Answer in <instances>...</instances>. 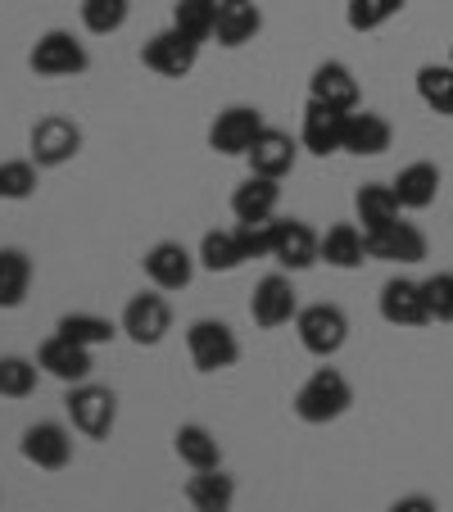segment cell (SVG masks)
Instances as JSON below:
<instances>
[{
    "label": "cell",
    "mask_w": 453,
    "mask_h": 512,
    "mask_svg": "<svg viewBox=\"0 0 453 512\" xmlns=\"http://www.w3.org/2000/svg\"><path fill=\"white\" fill-rule=\"evenodd\" d=\"M349 404H354V390H349V381L340 377L336 368H318L304 386H299L295 395V417L309 426H327L336 422V417L349 413Z\"/></svg>",
    "instance_id": "obj_1"
},
{
    "label": "cell",
    "mask_w": 453,
    "mask_h": 512,
    "mask_svg": "<svg viewBox=\"0 0 453 512\" xmlns=\"http://www.w3.org/2000/svg\"><path fill=\"white\" fill-rule=\"evenodd\" d=\"M64 413H68V422H73V431H82L87 440H105L118 422V399H114V390L82 381V386H68Z\"/></svg>",
    "instance_id": "obj_2"
},
{
    "label": "cell",
    "mask_w": 453,
    "mask_h": 512,
    "mask_svg": "<svg viewBox=\"0 0 453 512\" xmlns=\"http://www.w3.org/2000/svg\"><path fill=\"white\" fill-rule=\"evenodd\" d=\"M186 349H191L195 372H227L241 358V340L227 322L218 318H200L186 327Z\"/></svg>",
    "instance_id": "obj_3"
},
{
    "label": "cell",
    "mask_w": 453,
    "mask_h": 512,
    "mask_svg": "<svg viewBox=\"0 0 453 512\" xmlns=\"http://www.w3.org/2000/svg\"><path fill=\"white\" fill-rule=\"evenodd\" d=\"M87 64H91L87 46L64 28H50L46 37H37V46L28 55V68L37 78H78V73H87Z\"/></svg>",
    "instance_id": "obj_4"
},
{
    "label": "cell",
    "mask_w": 453,
    "mask_h": 512,
    "mask_svg": "<svg viewBox=\"0 0 453 512\" xmlns=\"http://www.w3.org/2000/svg\"><path fill=\"white\" fill-rule=\"evenodd\" d=\"M295 336L313 358H331L345 349L349 318L336 304H309V309H299V318H295Z\"/></svg>",
    "instance_id": "obj_5"
},
{
    "label": "cell",
    "mask_w": 453,
    "mask_h": 512,
    "mask_svg": "<svg viewBox=\"0 0 453 512\" xmlns=\"http://www.w3.org/2000/svg\"><path fill=\"white\" fill-rule=\"evenodd\" d=\"M78 150H82V132L64 114H46L28 136V159L37 168H64Z\"/></svg>",
    "instance_id": "obj_6"
},
{
    "label": "cell",
    "mask_w": 453,
    "mask_h": 512,
    "mask_svg": "<svg viewBox=\"0 0 453 512\" xmlns=\"http://www.w3.org/2000/svg\"><path fill=\"white\" fill-rule=\"evenodd\" d=\"M173 331V304L159 295V290H141L132 295L123 309V336L132 345H159V340Z\"/></svg>",
    "instance_id": "obj_7"
},
{
    "label": "cell",
    "mask_w": 453,
    "mask_h": 512,
    "mask_svg": "<svg viewBox=\"0 0 453 512\" xmlns=\"http://www.w3.org/2000/svg\"><path fill=\"white\" fill-rule=\"evenodd\" d=\"M195 59H200V46H195L191 37H182L177 28L155 32V37L141 46V64L150 68V73H159V78H186L195 68Z\"/></svg>",
    "instance_id": "obj_8"
},
{
    "label": "cell",
    "mask_w": 453,
    "mask_h": 512,
    "mask_svg": "<svg viewBox=\"0 0 453 512\" xmlns=\"http://www.w3.org/2000/svg\"><path fill=\"white\" fill-rule=\"evenodd\" d=\"M250 318L259 322L263 331L286 327V322L299 318V300H295V286H290L286 272H268V277L254 286V295H250Z\"/></svg>",
    "instance_id": "obj_9"
},
{
    "label": "cell",
    "mask_w": 453,
    "mask_h": 512,
    "mask_svg": "<svg viewBox=\"0 0 453 512\" xmlns=\"http://www.w3.org/2000/svg\"><path fill=\"white\" fill-rule=\"evenodd\" d=\"M263 132V114L254 105H227L209 127V150L218 155H250L254 136Z\"/></svg>",
    "instance_id": "obj_10"
},
{
    "label": "cell",
    "mask_w": 453,
    "mask_h": 512,
    "mask_svg": "<svg viewBox=\"0 0 453 512\" xmlns=\"http://www.w3.org/2000/svg\"><path fill=\"white\" fill-rule=\"evenodd\" d=\"M322 259V236L299 218H277V241H272V263L286 272H309Z\"/></svg>",
    "instance_id": "obj_11"
},
{
    "label": "cell",
    "mask_w": 453,
    "mask_h": 512,
    "mask_svg": "<svg viewBox=\"0 0 453 512\" xmlns=\"http://www.w3.org/2000/svg\"><path fill=\"white\" fill-rule=\"evenodd\" d=\"M19 454L41 472H59V467L73 463V435L59 422H32L19 440Z\"/></svg>",
    "instance_id": "obj_12"
},
{
    "label": "cell",
    "mask_w": 453,
    "mask_h": 512,
    "mask_svg": "<svg viewBox=\"0 0 453 512\" xmlns=\"http://www.w3.org/2000/svg\"><path fill=\"white\" fill-rule=\"evenodd\" d=\"M376 309L390 327H426L431 313H426V295H422V281L413 277H390L376 295Z\"/></svg>",
    "instance_id": "obj_13"
},
{
    "label": "cell",
    "mask_w": 453,
    "mask_h": 512,
    "mask_svg": "<svg viewBox=\"0 0 453 512\" xmlns=\"http://www.w3.org/2000/svg\"><path fill=\"white\" fill-rule=\"evenodd\" d=\"M195 263L200 259H195L182 241H159L145 250L141 268H145V277L155 281V290H186L195 277Z\"/></svg>",
    "instance_id": "obj_14"
},
{
    "label": "cell",
    "mask_w": 453,
    "mask_h": 512,
    "mask_svg": "<svg viewBox=\"0 0 453 512\" xmlns=\"http://www.w3.org/2000/svg\"><path fill=\"white\" fill-rule=\"evenodd\" d=\"M299 145L318 159L345 150V114L322 105V100H309V105H304V123H299Z\"/></svg>",
    "instance_id": "obj_15"
},
{
    "label": "cell",
    "mask_w": 453,
    "mask_h": 512,
    "mask_svg": "<svg viewBox=\"0 0 453 512\" xmlns=\"http://www.w3.org/2000/svg\"><path fill=\"white\" fill-rule=\"evenodd\" d=\"M37 368L46 372V377H55V381H64V386H82V381L91 377V349L87 345H73L68 336H50L46 345L37 349Z\"/></svg>",
    "instance_id": "obj_16"
},
{
    "label": "cell",
    "mask_w": 453,
    "mask_h": 512,
    "mask_svg": "<svg viewBox=\"0 0 453 512\" xmlns=\"http://www.w3.org/2000/svg\"><path fill=\"white\" fill-rule=\"evenodd\" d=\"M245 159H250V173L281 182V177L295 168L299 145L290 141V132H281V127H263V132L254 136V145H250V155H245Z\"/></svg>",
    "instance_id": "obj_17"
},
{
    "label": "cell",
    "mask_w": 453,
    "mask_h": 512,
    "mask_svg": "<svg viewBox=\"0 0 453 512\" xmlns=\"http://www.w3.org/2000/svg\"><path fill=\"white\" fill-rule=\"evenodd\" d=\"M367 259H381V263H422L426 259V236L417 232L413 223H390L381 232L367 236Z\"/></svg>",
    "instance_id": "obj_18"
},
{
    "label": "cell",
    "mask_w": 453,
    "mask_h": 512,
    "mask_svg": "<svg viewBox=\"0 0 453 512\" xmlns=\"http://www.w3.org/2000/svg\"><path fill=\"white\" fill-rule=\"evenodd\" d=\"M309 100H322V105L340 109V114H354V109H358V78L349 73V64H340V59H327V64L313 68Z\"/></svg>",
    "instance_id": "obj_19"
},
{
    "label": "cell",
    "mask_w": 453,
    "mask_h": 512,
    "mask_svg": "<svg viewBox=\"0 0 453 512\" xmlns=\"http://www.w3.org/2000/svg\"><path fill=\"white\" fill-rule=\"evenodd\" d=\"M390 141H395V127H390L381 114H372V109L345 114V155L376 159L390 150Z\"/></svg>",
    "instance_id": "obj_20"
},
{
    "label": "cell",
    "mask_w": 453,
    "mask_h": 512,
    "mask_svg": "<svg viewBox=\"0 0 453 512\" xmlns=\"http://www.w3.org/2000/svg\"><path fill=\"white\" fill-rule=\"evenodd\" d=\"M277 204H281V186L272 182V177H259V173L245 177L232 195L236 223H268V218H277Z\"/></svg>",
    "instance_id": "obj_21"
},
{
    "label": "cell",
    "mask_w": 453,
    "mask_h": 512,
    "mask_svg": "<svg viewBox=\"0 0 453 512\" xmlns=\"http://www.w3.org/2000/svg\"><path fill=\"white\" fill-rule=\"evenodd\" d=\"M259 28H263V14H259L254 0H222L218 5V32H213L218 46L241 50L245 41L259 37Z\"/></svg>",
    "instance_id": "obj_22"
},
{
    "label": "cell",
    "mask_w": 453,
    "mask_h": 512,
    "mask_svg": "<svg viewBox=\"0 0 453 512\" xmlns=\"http://www.w3.org/2000/svg\"><path fill=\"white\" fill-rule=\"evenodd\" d=\"M395 195H399V209H431L435 195H440V168L431 164V159H417V164L399 168L395 182Z\"/></svg>",
    "instance_id": "obj_23"
},
{
    "label": "cell",
    "mask_w": 453,
    "mask_h": 512,
    "mask_svg": "<svg viewBox=\"0 0 453 512\" xmlns=\"http://www.w3.org/2000/svg\"><path fill=\"white\" fill-rule=\"evenodd\" d=\"M186 503L195 512H232L236 503V476H227L222 467H209V472H195L186 481Z\"/></svg>",
    "instance_id": "obj_24"
},
{
    "label": "cell",
    "mask_w": 453,
    "mask_h": 512,
    "mask_svg": "<svg viewBox=\"0 0 453 512\" xmlns=\"http://www.w3.org/2000/svg\"><path fill=\"white\" fill-rule=\"evenodd\" d=\"M354 213H358V223H363L367 236L381 232V227H390V223H399V195H395V186H386V182L358 186Z\"/></svg>",
    "instance_id": "obj_25"
},
{
    "label": "cell",
    "mask_w": 453,
    "mask_h": 512,
    "mask_svg": "<svg viewBox=\"0 0 453 512\" xmlns=\"http://www.w3.org/2000/svg\"><path fill=\"white\" fill-rule=\"evenodd\" d=\"M322 263H327V268H340V272L363 268L367 263V232L354 223L327 227V236H322Z\"/></svg>",
    "instance_id": "obj_26"
},
{
    "label": "cell",
    "mask_w": 453,
    "mask_h": 512,
    "mask_svg": "<svg viewBox=\"0 0 453 512\" xmlns=\"http://www.w3.org/2000/svg\"><path fill=\"white\" fill-rule=\"evenodd\" d=\"M173 449H177V458H182V463L191 467V472H209V467H222V449H218V440H213V431H209V426H200V422L177 426Z\"/></svg>",
    "instance_id": "obj_27"
},
{
    "label": "cell",
    "mask_w": 453,
    "mask_h": 512,
    "mask_svg": "<svg viewBox=\"0 0 453 512\" xmlns=\"http://www.w3.org/2000/svg\"><path fill=\"white\" fill-rule=\"evenodd\" d=\"M32 290V259L19 245H0V309H19Z\"/></svg>",
    "instance_id": "obj_28"
},
{
    "label": "cell",
    "mask_w": 453,
    "mask_h": 512,
    "mask_svg": "<svg viewBox=\"0 0 453 512\" xmlns=\"http://www.w3.org/2000/svg\"><path fill=\"white\" fill-rule=\"evenodd\" d=\"M218 5L222 0H177L173 5V28L182 32V37H191L195 46H204V41L218 32Z\"/></svg>",
    "instance_id": "obj_29"
},
{
    "label": "cell",
    "mask_w": 453,
    "mask_h": 512,
    "mask_svg": "<svg viewBox=\"0 0 453 512\" xmlns=\"http://www.w3.org/2000/svg\"><path fill=\"white\" fill-rule=\"evenodd\" d=\"M417 96L431 114L453 118V64H422L417 68Z\"/></svg>",
    "instance_id": "obj_30"
},
{
    "label": "cell",
    "mask_w": 453,
    "mask_h": 512,
    "mask_svg": "<svg viewBox=\"0 0 453 512\" xmlns=\"http://www.w3.org/2000/svg\"><path fill=\"white\" fill-rule=\"evenodd\" d=\"M195 259H200L204 272H236L245 263V250H241V241H236V232H204Z\"/></svg>",
    "instance_id": "obj_31"
},
{
    "label": "cell",
    "mask_w": 453,
    "mask_h": 512,
    "mask_svg": "<svg viewBox=\"0 0 453 512\" xmlns=\"http://www.w3.org/2000/svg\"><path fill=\"white\" fill-rule=\"evenodd\" d=\"M55 331H59V336H68L73 345H87V349L109 345V340L118 336L114 322H109V318H96V313H64V318L55 322Z\"/></svg>",
    "instance_id": "obj_32"
},
{
    "label": "cell",
    "mask_w": 453,
    "mask_h": 512,
    "mask_svg": "<svg viewBox=\"0 0 453 512\" xmlns=\"http://www.w3.org/2000/svg\"><path fill=\"white\" fill-rule=\"evenodd\" d=\"M37 358H23V354H5L0 358V399H28L37 390Z\"/></svg>",
    "instance_id": "obj_33"
},
{
    "label": "cell",
    "mask_w": 453,
    "mask_h": 512,
    "mask_svg": "<svg viewBox=\"0 0 453 512\" xmlns=\"http://www.w3.org/2000/svg\"><path fill=\"white\" fill-rule=\"evenodd\" d=\"M132 14V0H82V28L91 37H114Z\"/></svg>",
    "instance_id": "obj_34"
},
{
    "label": "cell",
    "mask_w": 453,
    "mask_h": 512,
    "mask_svg": "<svg viewBox=\"0 0 453 512\" xmlns=\"http://www.w3.org/2000/svg\"><path fill=\"white\" fill-rule=\"evenodd\" d=\"M399 10H404V0H349L345 23L354 32H376V28H386Z\"/></svg>",
    "instance_id": "obj_35"
},
{
    "label": "cell",
    "mask_w": 453,
    "mask_h": 512,
    "mask_svg": "<svg viewBox=\"0 0 453 512\" xmlns=\"http://www.w3.org/2000/svg\"><path fill=\"white\" fill-rule=\"evenodd\" d=\"M37 195V164L32 159H5L0 164V200H32Z\"/></svg>",
    "instance_id": "obj_36"
},
{
    "label": "cell",
    "mask_w": 453,
    "mask_h": 512,
    "mask_svg": "<svg viewBox=\"0 0 453 512\" xmlns=\"http://www.w3.org/2000/svg\"><path fill=\"white\" fill-rule=\"evenodd\" d=\"M422 295H426V313H431V322H453V272H435V277H426Z\"/></svg>",
    "instance_id": "obj_37"
},
{
    "label": "cell",
    "mask_w": 453,
    "mask_h": 512,
    "mask_svg": "<svg viewBox=\"0 0 453 512\" xmlns=\"http://www.w3.org/2000/svg\"><path fill=\"white\" fill-rule=\"evenodd\" d=\"M236 241H241L245 259H272V241H277V218H268V223H241V227H236Z\"/></svg>",
    "instance_id": "obj_38"
},
{
    "label": "cell",
    "mask_w": 453,
    "mask_h": 512,
    "mask_svg": "<svg viewBox=\"0 0 453 512\" xmlns=\"http://www.w3.org/2000/svg\"><path fill=\"white\" fill-rule=\"evenodd\" d=\"M390 512H435V499H426V494H404V499L390 503Z\"/></svg>",
    "instance_id": "obj_39"
},
{
    "label": "cell",
    "mask_w": 453,
    "mask_h": 512,
    "mask_svg": "<svg viewBox=\"0 0 453 512\" xmlns=\"http://www.w3.org/2000/svg\"><path fill=\"white\" fill-rule=\"evenodd\" d=\"M449 64H453V50H449Z\"/></svg>",
    "instance_id": "obj_40"
}]
</instances>
